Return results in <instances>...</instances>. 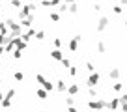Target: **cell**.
<instances>
[{
    "label": "cell",
    "instance_id": "obj_1",
    "mask_svg": "<svg viewBox=\"0 0 127 112\" xmlns=\"http://www.w3.org/2000/svg\"><path fill=\"white\" fill-rule=\"evenodd\" d=\"M4 23L9 26V36H11V37H21V36L24 34V32H23V26H21V23H17L15 19L8 17V19H6Z\"/></svg>",
    "mask_w": 127,
    "mask_h": 112
},
{
    "label": "cell",
    "instance_id": "obj_2",
    "mask_svg": "<svg viewBox=\"0 0 127 112\" xmlns=\"http://www.w3.org/2000/svg\"><path fill=\"white\" fill-rule=\"evenodd\" d=\"M88 108H90V110H103V108H107V99H103V97H99V99H90Z\"/></svg>",
    "mask_w": 127,
    "mask_h": 112
},
{
    "label": "cell",
    "instance_id": "obj_3",
    "mask_svg": "<svg viewBox=\"0 0 127 112\" xmlns=\"http://www.w3.org/2000/svg\"><path fill=\"white\" fill-rule=\"evenodd\" d=\"M36 82H37V84H41V88H45L47 92H52V90L56 88L54 84H52V82H49V80L45 79V77L41 75V73H37V75H36Z\"/></svg>",
    "mask_w": 127,
    "mask_h": 112
},
{
    "label": "cell",
    "instance_id": "obj_4",
    "mask_svg": "<svg viewBox=\"0 0 127 112\" xmlns=\"http://www.w3.org/2000/svg\"><path fill=\"white\" fill-rule=\"evenodd\" d=\"M99 80H101V75L97 71H94V73H90L88 75V79H86V84L90 86V88H95L97 84H99Z\"/></svg>",
    "mask_w": 127,
    "mask_h": 112
},
{
    "label": "cell",
    "instance_id": "obj_5",
    "mask_svg": "<svg viewBox=\"0 0 127 112\" xmlns=\"http://www.w3.org/2000/svg\"><path fill=\"white\" fill-rule=\"evenodd\" d=\"M82 41V36L80 34H75V36L69 39V43H67V47H69V51L71 52H77V49H79V43Z\"/></svg>",
    "mask_w": 127,
    "mask_h": 112
},
{
    "label": "cell",
    "instance_id": "obj_6",
    "mask_svg": "<svg viewBox=\"0 0 127 112\" xmlns=\"http://www.w3.org/2000/svg\"><path fill=\"white\" fill-rule=\"evenodd\" d=\"M108 24H110L108 17H99V19H97V32H105L108 28Z\"/></svg>",
    "mask_w": 127,
    "mask_h": 112
},
{
    "label": "cell",
    "instance_id": "obj_7",
    "mask_svg": "<svg viewBox=\"0 0 127 112\" xmlns=\"http://www.w3.org/2000/svg\"><path fill=\"white\" fill-rule=\"evenodd\" d=\"M36 34H37V30H34V28H28V30H26V32H24L21 37H23V41H26V43H28L32 37H36Z\"/></svg>",
    "mask_w": 127,
    "mask_h": 112
},
{
    "label": "cell",
    "instance_id": "obj_8",
    "mask_svg": "<svg viewBox=\"0 0 127 112\" xmlns=\"http://www.w3.org/2000/svg\"><path fill=\"white\" fill-rule=\"evenodd\" d=\"M51 58H52V60H56V62H62L64 60L62 49H54V51H51Z\"/></svg>",
    "mask_w": 127,
    "mask_h": 112
},
{
    "label": "cell",
    "instance_id": "obj_9",
    "mask_svg": "<svg viewBox=\"0 0 127 112\" xmlns=\"http://www.w3.org/2000/svg\"><path fill=\"white\" fill-rule=\"evenodd\" d=\"M13 45H15V49H19V51H24V49H26V41H23V37H13Z\"/></svg>",
    "mask_w": 127,
    "mask_h": 112
},
{
    "label": "cell",
    "instance_id": "obj_10",
    "mask_svg": "<svg viewBox=\"0 0 127 112\" xmlns=\"http://www.w3.org/2000/svg\"><path fill=\"white\" fill-rule=\"evenodd\" d=\"M79 90H80V86L77 82H71L67 86V95H77V93H79Z\"/></svg>",
    "mask_w": 127,
    "mask_h": 112
},
{
    "label": "cell",
    "instance_id": "obj_11",
    "mask_svg": "<svg viewBox=\"0 0 127 112\" xmlns=\"http://www.w3.org/2000/svg\"><path fill=\"white\" fill-rule=\"evenodd\" d=\"M118 107H120V97H114V99L107 101V108L108 110H116Z\"/></svg>",
    "mask_w": 127,
    "mask_h": 112
},
{
    "label": "cell",
    "instance_id": "obj_12",
    "mask_svg": "<svg viewBox=\"0 0 127 112\" xmlns=\"http://www.w3.org/2000/svg\"><path fill=\"white\" fill-rule=\"evenodd\" d=\"M67 86H69V84H65V80H64V79L56 80V90H58V92H67Z\"/></svg>",
    "mask_w": 127,
    "mask_h": 112
},
{
    "label": "cell",
    "instance_id": "obj_13",
    "mask_svg": "<svg viewBox=\"0 0 127 112\" xmlns=\"http://www.w3.org/2000/svg\"><path fill=\"white\" fill-rule=\"evenodd\" d=\"M32 23H34V13H32V15L28 17V19L21 21V26H23V28H26V30H28V28H32Z\"/></svg>",
    "mask_w": 127,
    "mask_h": 112
},
{
    "label": "cell",
    "instance_id": "obj_14",
    "mask_svg": "<svg viewBox=\"0 0 127 112\" xmlns=\"http://www.w3.org/2000/svg\"><path fill=\"white\" fill-rule=\"evenodd\" d=\"M108 77H110L112 80H118L120 79V69L118 67H112L110 71H108Z\"/></svg>",
    "mask_w": 127,
    "mask_h": 112
},
{
    "label": "cell",
    "instance_id": "obj_15",
    "mask_svg": "<svg viewBox=\"0 0 127 112\" xmlns=\"http://www.w3.org/2000/svg\"><path fill=\"white\" fill-rule=\"evenodd\" d=\"M47 95H49V92L45 88H37V99L45 101V99H47Z\"/></svg>",
    "mask_w": 127,
    "mask_h": 112
},
{
    "label": "cell",
    "instance_id": "obj_16",
    "mask_svg": "<svg viewBox=\"0 0 127 112\" xmlns=\"http://www.w3.org/2000/svg\"><path fill=\"white\" fill-rule=\"evenodd\" d=\"M0 34H2V36H8L9 34V26L6 23H0Z\"/></svg>",
    "mask_w": 127,
    "mask_h": 112
},
{
    "label": "cell",
    "instance_id": "obj_17",
    "mask_svg": "<svg viewBox=\"0 0 127 112\" xmlns=\"http://www.w3.org/2000/svg\"><path fill=\"white\" fill-rule=\"evenodd\" d=\"M49 19H51L52 23H58V21H60V13L58 11H51V13H49Z\"/></svg>",
    "mask_w": 127,
    "mask_h": 112
},
{
    "label": "cell",
    "instance_id": "obj_18",
    "mask_svg": "<svg viewBox=\"0 0 127 112\" xmlns=\"http://www.w3.org/2000/svg\"><path fill=\"white\" fill-rule=\"evenodd\" d=\"M13 79H15L17 82H23V80H24V73L23 71H15V73H13Z\"/></svg>",
    "mask_w": 127,
    "mask_h": 112
},
{
    "label": "cell",
    "instance_id": "obj_19",
    "mask_svg": "<svg viewBox=\"0 0 127 112\" xmlns=\"http://www.w3.org/2000/svg\"><path fill=\"white\" fill-rule=\"evenodd\" d=\"M112 11H114L116 15H120V13H123V6L122 4H114L112 6Z\"/></svg>",
    "mask_w": 127,
    "mask_h": 112
},
{
    "label": "cell",
    "instance_id": "obj_20",
    "mask_svg": "<svg viewBox=\"0 0 127 112\" xmlns=\"http://www.w3.org/2000/svg\"><path fill=\"white\" fill-rule=\"evenodd\" d=\"M97 52H101V54L107 52V45H105L103 41H97Z\"/></svg>",
    "mask_w": 127,
    "mask_h": 112
},
{
    "label": "cell",
    "instance_id": "obj_21",
    "mask_svg": "<svg viewBox=\"0 0 127 112\" xmlns=\"http://www.w3.org/2000/svg\"><path fill=\"white\" fill-rule=\"evenodd\" d=\"M67 13H73V15L79 13V4H77V2H75V4H71V6H69V9H67Z\"/></svg>",
    "mask_w": 127,
    "mask_h": 112
},
{
    "label": "cell",
    "instance_id": "obj_22",
    "mask_svg": "<svg viewBox=\"0 0 127 112\" xmlns=\"http://www.w3.org/2000/svg\"><path fill=\"white\" fill-rule=\"evenodd\" d=\"M67 71H69V77H77V75H79V69H77L75 65H71V67H69Z\"/></svg>",
    "mask_w": 127,
    "mask_h": 112
},
{
    "label": "cell",
    "instance_id": "obj_23",
    "mask_svg": "<svg viewBox=\"0 0 127 112\" xmlns=\"http://www.w3.org/2000/svg\"><path fill=\"white\" fill-rule=\"evenodd\" d=\"M62 65H64V67H65V69H69V67H71V60L64 56V60H62Z\"/></svg>",
    "mask_w": 127,
    "mask_h": 112
},
{
    "label": "cell",
    "instance_id": "obj_24",
    "mask_svg": "<svg viewBox=\"0 0 127 112\" xmlns=\"http://www.w3.org/2000/svg\"><path fill=\"white\" fill-rule=\"evenodd\" d=\"M13 58H15V60H21V58H23V51L15 49V51H13Z\"/></svg>",
    "mask_w": 127,
    "mask_h": 112
},
{
    "label": "cell",
    "instance_id": "obj_25",
    "mask_svg": "<svg viewBox=\"0 0 127 112\" xmlns=\"http://www.w3.org/2000/svg\"><path fill=\"white\" fill-rule=\"evenodd\" d=\"M88 95H90L92 99H97V90H95V88H90V90H88Z\"/></svg>",
    "mask_w": 127,
    "mask_h": 112
},
{
    "label": "cell",
    "instance_id": "obj_26",
    "mask_svg": "<svg viewBox=\"0 0 127 112\" xmlns=\"http://www.w3.org/2000/svg\"><path fill=\"white\" fill-rule=\"evenodd\" d=\"M0 105H2V107H4V108H9V107H11V99H8V97H4V101H2V103H0Z\"/></svg>",
    "mask_w": 127,
    "mask_h": 112
},
{
    "label": "cell",
    "instance_id": "obj_27",
    "mask_svg": "<svg viewBox=\"0 0 127 112\" xmlns=\"http://www.w3.org/2000/svg\"><path fill=\"white\" fill-rule=\"evenodd\" d=\"M52 45H54V49H60L62 47V39H60V37H54V39H52Z\"/></svg>",
    "mask_w": 127,
    "mask_h": 112
},
{
    "label": "cell",
    "instance_id": "obj_28",
    "mask_svg": "<svg viewBox=\"0 0 127 112\" xmlns=\"http://www.w3.org/2000/svg\"><path fill=\"white\" fill-rule=\"evenodd\" d=\"M9 4H11L13 8H23V6H24L23 2H21V0H11V2H9Z\"/></svg>",
    "mask_w": 127,
    "mask_h": 112
},
{
    "label": "cell",
    "instance_id": "obj_29",
    "mask_svg": "<svg viewBox=\"0 0 127 112\" xmlns=\"http://www.w3.org/2000/svg\"><path fill=\"white\" fill-rule=\"evenodd\" d=\"M122 88H123V84H122V82H114V84H112V90H114V92H120Z\"/></svg>",
    "mask_w": 127,
    "mask_h": 112
},
{
    "label": "cell",
    "instance_id": "obj_30",
    "mask_svg": "<svg viewBox=\"0 0 127 112\" xmlns=\"http://www.w3.org/2000/svg\"><path fill=\"white\" fill-rule=\"evenodd\" d=\"M67 9H69V6H67V4H60V6H58V11H60V13H65Z\"/></svg>",
    "mask_w": 127,
    "mask_h": 112
},
{
    "label": "cell",
    "instance_id": "obj_31",
    "mask_svg": "<svg viewBox=\"0 0 127 112\" xmlns=\"http://www.w3.org/2000/svg\"><path fill=\"white\" fill-rule=\"evenodd\" d=\"M13 95H15V88H9L8 92H6V97H8V99H13Z\"/></svg>",
    "mask_w": 127,
    "mask_h": 112
},
{
    "label": "cell",
    "instance_id": "obj_32",
    "mask_svg": "<svg viewBox=\"0 0 127 112\" xmlns=\"http://www.w3.org/2000/svg\"><path fill=\"white\" fill-rule=\"evenodd\" d=\"M73 103H75L73 95H67V97H65V105H67V107H73Z\"/></svg>",
    "mask_w": 127,
    "mask_h": 112
},
{
    "label": "cell",
    "instance_id": "obj_33",
    "mask_svg": "<svg viewBox=\"0 0 127 112\" xmlns=\"http://www.w3.org/2000/svg\"><path fill=\"white\" fill-rule=\"evenodd\" d=\"M36 37H37V39H45V32H43V30H37V34H36Z\"/></svg>",
    "mask_w": 127,
    "mask_h": 112
},
{
    "label": "cell",
    "instance_id": "obj_34",
    "mask_svg": "<svg viewBox=\"0 0 127 112\" xmlns=\"http://www.w3.org/2000/svg\"><path fill=\"white\" fill-rule=\"evenodd\" d=\"M86 69H88L90 73H94V71H95V67H94V64H92V62H86Z\"/></svg>",
    "mask_w": 127,
    "mask_h": 112
},
{
    "label": "cell",
    "instance_id": "obj_35",
    "mask_svg": "<svg viewBox=\"0 0 127 112\" xmlns=\"http://www.w3.org/2000/svg\"><path fill=\"white\" fill-rule=\"evenodd\" d=\"M39 4H41V6H45V8H51V6H52V4H51V0H41Z\"/></svg>",
    "mask_w": 127,
    "mask_h": 112
},
{
    "label": "cell",
    "instance_id": "obj_36",
    "mask_svg": "<svg viewBox=\"0 0 127 112\" xmlns=\"http://www.w3.org/2000/svg\"><path fill=\"white\" fill-rule=\"evenodd\" d=\"M6 43V36H2V34H0V45H4Z\"/></svg>",
    "mask_w": 127,
    "mask_h": 112
},
{
    "label": "cell",
    "instance_id": "obj_37",
    "mask_svg": "<svg viewBox=\"0 0 127 112\" xmlns=\"http://www.w3.org/2000/svg\"><path fill=\"white\" fill-rule=\"evenodd\" d=\"M64 4H67V6H71V4H75V0H64Z\"/></svg>",
    "mask_w": 127,
    "mask_h": 112
},
{
    "label": "cell",
    "instance_id": "obj_38",
    "mask_svg": "<svg viewBox=\"0 0 127 112\" xmlns=\"http://www.w3.org/2000/svg\"><path fill=\"white\" fill-rule=\"evenodd\" d=\"M67 112H79V110H77L75 107H67Z\"/></svg>",
    "mask_w": 127,
    "mask_h": 112
},
{
    "label": "cell",
    "instance_id": "obj_39",
    "mask_svg": "<svg viewBox=\"0 0 127 112\" xmlns=\"http://www.w3.org/2000/svg\"><path fill=\"white\" fill-rule=\"evenodd\" d=\"M51 4L52 6H60V0H51Z\"/></svg>",
    "mask_w": 127,
    "mask_h": 112
},
{
    "label": "cell",
    "instance_id": "obj_40",
    "mask_svg": "<svg viewBox=\"0 0 127 112\" xmlns=\"http://www.w3.org/2000/svg\"><path fill=\"white\" fill-rule=\"evenodd\" d=\"M4 52H6V49H4V45H0V56L4 54Z\"/></svg>",
    "mask_w": 127,
    "mask_h": 112
},
{
    "label": "cell",
    "instance_id": "obj_41",
    "mask_svg": "<svg viewBox=\"0 0 127 112\" xmlns=\"http://www.w3.org/2000/svg\"><path fill=\"white\" fill-rule=\"evenodd\" d=\"M122 112H127V103H123V105H122Z\"/></svg>",
    "mask_w": 127,
    "mask_h": 112
},
{
    "label": "cell",
    "instance_id": "obj_42",
    "mask_svg": "<svg viewBox=\"0 0 127 112\" xmlns=\"http://www.w3.org/2000/svg\"><path fill=\"white\" fill-rule=\"evenodd\" d=\"M4 97H6V93H2V92H0V103L4 101Z\"/></svg>",
    "mask_w": 127,
    "mask_h": 112
},
{
    "label": "cell",
    "instance_id": "obj_43",
    "mask_svg": "<svg viewBox=\"0 0 127 112\" xmlns=\"http://www.w3.org/2000/svg\"><path fill=\"white\" fill-rule=\"evenodd\" d=\"M122 6H127V0H122Z\"/></svg>",
    "mask_w": 127,
    "mask_h": 112
},
{
    "label": "cell",
    "instance_id": "obj_44",
    "mask_svg": "<svg viewBox=\"0 0 127 112\" xmlns=\"http://www.w3.org/2000/svg\"><path fill=\"white\" fill-rule=\"evenodd\" d=\"M0 11H2V4H0Z\"/></svg>",
    "mask_w": 127,
    "mask_h": 112
},
{
    "label": "cell",
    "instance_id": "obj_45",
    "mask_svg": "<svg viewBox=\"0 0 127 112\" xmlns=\"http://www.w3.org/2000/svg\"><path fill=\"white\" fill-rule=\"evenodd\" d=\"M0 84H2V77H0Z\"/></svg>",
    "mask_w": 127,
    "mask_h": 112
},
{
    "label": "cell",
    "instance_id": "obj_46",
    "mask_svg": "<svg viewBox=\"0 0 127 112\" xmlns=\"http://www.w3.org/2000/svg\"><path fill=\"white\" fill-rule=\"evenodd\" d=\"M125 28H127V21H125Z\"/></svg>",
    "mask_w": 127,
    "mask_h": 112
},
{
    "label": "cell",
    "instance_id": "obj_47",
    "mask_svg": "<svg viewBox=\"0 0 127 112\" xmlns=\"http://www.w3.org/2000/svg\"><path fill=\"white\" fill-rule=\"evenodd\" d=\"M37 2H41V0H37Z\"/></svg>",
    "mask_w": 127,
    "mask_h": 112
},
{
    "label": "cell",
    "instance_id": "obj_48",
    "mask_svg": "<svg viewBox=\"0 0 127 112\" xmlns=\"http://www.w3.org/2000/svg\"><path fill=\"white\" fill-rule=\"evenodd\" d=\"M118 112H122V110H118Z\"/></svg>",
    "mask_w": 127,
    "mask_h": 112
},
{
    "label": "cell",
    "instance_id": "obj_49",
    "mask_svg": "<svg viewBox=\"0 0 127 112\" xmlns=\"http://www.w3.org/2000/svg\"><path fill=\"white\" fill-rule=\"evenodd\" d=\"M21 2H23V0H21Z\"/></svg>",
    "mask_w": 127,
    "mask_h": 112
}]
</instances>
